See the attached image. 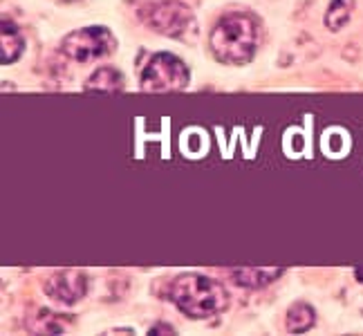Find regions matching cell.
<instances>
[{
    "label": "cell",
    "instance_id": "obj_10",
    "mask_svg": "<svg viewBox=\"0 0 363 336\" xmlns=\"http://www.w3.org/2000/svg\"><path fill=\"white\" fill-rule=\"evenodd\" d=\"M316 323V312L307 303H294L287 310V332L291 334H303L312 330Z\"/></svg>",
    "mask_w": 363,
    "mask_h": 336
},
{
    "label": "cell",
    "instance_id": "obj_7",
    "mask_svg": "<svg viewBox=\"0 0 363 336\" xmlns=\"http://www.w3.org/2000/svg\"><path fill=\"white\" fill-rule=\"evenodd\" d=\"M23 50H25V40L18 32V27L5 18L3 25H0V63L9 65L13 61H18Z\"/></svg>",
    "mask_w": 363,
    "mask_h": 336
},
{
    "label": "cell",
    "instance_id": "obj_4",
    "mask_svg": "<svg viewBox=\"0 0 363 336\" xmlns=\"http://www.w3.org/2000/svg\"><path fill=\"white\" fill-rule=\"evenodd\" d=\"M115 50V36L106 27H83L67 34L61 43V52L74 63H94Z\"/></svg>",
    "mask_w": 363,
    "mask_h": 336
},
{
    "label": "cell",
    "instance_id": "obj_5",
    "mask_svg": "<svg viewBox=\"0 0 363 336\" xmlns=\"http://www.w3.org/2000/svg\"><path fill=\"white\" fill-rule=\"evenodd\" d=\"M142 18L150 30L171 38L184 36L195 25L193 11L184 3H177V0H164V3L148 5L142 11Z\"/></svg>",
    "mask_w": 363,
    "mask_h": 336
},
{
    "label": "cell",
    "instance_id": "obj_6",
    "mask_svg": "<svg viewBox=\"0 0 363 336\" xmlns=\"http://www.w3.org/2000/svg\"><path fill=\"white\" fill-rule=\"evenodd\" d=\"M45 291L48 296L65 303V305H74L77 301H81L88 291V276L81 269H63L52 274L45 280Z\"/></svg>",
    "mask_w": 363,
    "mask_h": 336
},
{
    "label": "cell",
    "instance_id": "obj_2",
    "mask_svg": "<svg viewBox=\"0 0 363 336\" xmlns=\"http://www.w3.org/2000/svg\"><path fill=\"white\" fill-rule=\"evenodd\" d=\"M171 301L191 318L216 316L227 307L229 293L213 278L200 274H182L171 285Z\"/></svg>",
    "mask_w": 363,
    "mask_h": 336
},
{
    "label": "cell",
    "instance_id": "obj_13",
    "mask_svg": "<svg viewBox=\"0 0 363 336\" xmlns=\"http://www.w3.org/2000/svg\"><path fill=\"white\" fill-rule=\"evenodd\" d=\"M354 274H357V278H359V280H363V267H359V269H357Z\"/></svg>",
    "mask_w": 363,
    "mask_h": 336
},
{
    "label": "cell",
    "instance_id": "obj_1",
    "mask_svg": "<svg viewBox=\"0 0 363 336\" xmlns=\"http://www.w3.org/2000/svg\"><path fill=\"white\" fill-rule=\"evenodd\" d=\"M208 45L220 63L245 65L254 59L258 45V25L247 13H229L213 27Z\"/></svg>",
    "mask_w": 363,
    "mask_h": 336
},
{
    "label": "cell",
    "instance_id": "obj_8",
    "mask_svg": "<svg viewBox=\"0 0 363 336\" xmlns=\"http://www.w3.org/2000/svg\"><path fill=\"white\" fill-rule=\"evenodd\" d=\"M285 271L283 269H269V267H245V269H233L231 276L240 287L249 289H260L272 285L274 280L281 278Z\"/></svg>",
    "mask_w": 363,
    "mask_h": 336
},
{
    "label": "cell",
    "instance_id": "obj_12",
    "mask_svg": "<svg viewBox=\"0 0 363 336\" xmlns=\"http://www.w3.org/2000/svg\"><path fill=\"white\" fill-rule=\"evenodd\" d=\"M148 334H175V327L173 325H166V323H157V325H152L150 330H148Z\"/></svg>",
    "mask_w": 363,
    "mask_h": 336
},
{
    "label": "cell",
    "instance_id": "obj_11",
    "mask_svg": "<svg viewBox=\"0 0 363 336\" xmlns=\"http://www.w3.org/2000/svg\"><path fill=\"white\" fill-rule=\"evenodd\" d=\"M352 9H354V0H332V5L328 7L325 13V25L330 30H341L350 21Z\"/></svg>",
    "mask_w": 363,
    "mask_h": 336
},
{
    "label": "cell",
    "instance_id": "obj_3",
    "mask_svg": "<svg viewBox=\"0 0 363 336\" xmlns=\"http://www.w3.org/2000/svg\"><path fill=\"white\" fill-rule=\"evenodd\" d=\"M191 81L186 63L173 54H155L144 67L139 88L144 92H177L184 90Z\"/></svg>",
    "mask_w": 363,
    "mask_h": 336
},
{
    "label": "cell",
    "instance_id": "obj_9",
    "mask_svg": "<svg viewBox=\"0 0 363 336\" xmlns=\"http://www.w3.org/2000/svg\"><path fill=\"white\" fill-rule=\"evenodd\" d=\"M83 88L88 92H119L123 90V74L115 67H99Z\"/></svg>",
    "mask_w": 363,
    "mask_h": 336
}]
</instances>
